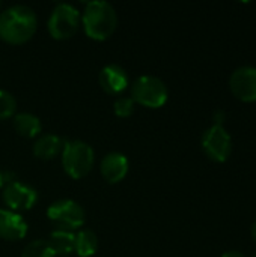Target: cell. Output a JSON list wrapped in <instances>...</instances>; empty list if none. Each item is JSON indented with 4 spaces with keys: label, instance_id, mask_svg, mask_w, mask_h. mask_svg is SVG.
<instances>
[{
    "label": "cell",
    "instance_id": "cell-1",
    "mask_svg": "<svg viewBox=\"0 0 256 257\" xmlns=\"http://www.w3.org/2000/svg\"><path fill=\"white\" fill-rule=\"evenodd\" d=\"M38 18L27 5H12L0 12V39L8 44H24L36 32Z\"/></svg>",
    "mask_w": 256,
    "mask_h": 257
},
{
    "label": "cell",
    "instance_id": "cell-2",
    "mask_svg": "<svg viewBox=\"0 0 256 257\" xmlns=\"http://www.w3.org/2000/svg\"><path fill=\"white\" fill-rule=\"evenodd\" d=\"M81 24L86 35L94 41H104L112 36L118 24L115 8L106 0H92L84 5Z\"/></svg>",
    "mask_w": 256,
    "mask_h": 257
},
{
    "label": "cell",
    "instance_id": "cell-3",
    "mask_svg": "<svg viewBox=\"0 0 256 257\" xmlns=\"http://www.w3.org/2000/svg\"><path fill=\"white\" fill-rule=\"evenodd\" d=\"M95 154L89 143L83 140H68L62 149V166L72 179L84 178L94 167Z\"/></svg>",
    "mask_w": 256,
    "mask_h": 257
},
{
    "label": "cell",
    "instance_id": "cell-4",
    "mask_svg": "<svg viewBox=\"0 0 256 257\" xmlns=\"http://www.w3.org/2000/svg\"><path fill=\"white\" fill-rule=\"evenodd\" d=\"M167 96V86L155 75H140L131 84L133 101L148 108H160L166 104Z\"/></svg>",
    "mask_w": 256,
    "mask_h": 257
},
{
    "label": "cell",
    "instance_id": "cell-5",
    "mask_svg": "<svg viewBox=\"0 0 256 257\" xmlns=\"http://www.w3.org/2000/svg\"><path fill=\"white\" fill-rule=\"evenodd\" d=\"M81 23L80 11L71 3H57L47 21V27L50 35L54 39H69L77 32Z\"/></svg>",
    "mask_w": 256,
    "mask_h": 257
},
{
    "label": "cell",
    "instance_id": "cell-6",
    "mask_svg": "<svg viewBox=\"0 0 256 257\" xmlns=\"http://www.w3.org/2000/svg\"><path fill=\"white\" fill-rule=\"evenodd\" d=\"M48 220L63 230H75L84 224L86 214L81 205L71 199H60L47 208Z\"/></svg>",
    "mask_w": 256,
    "mask_h": 257
},
{
    "label": "cell",
    "instance_id": "cell-7",
    "mask_svg": "<svg viewBox=\"0 0 256 257\" xmlns=\"http://www.w3.org/2000/svg\"><path fill=\"white\" fill-rule=\"evenodd\" d=\"M201 145L205 155L216 163H225L232 152V139L223 125H211L204 133Z\"/></svg>",
    "mask_w": 256,
    "mask_h": 257
},
{
    "label": "cell",
    "instance_id": "cell-8",
    "mask_svg": "<svg viewBox=\"0 0 256 257\" xmlns=\"http://www.w3.org/2000/svg\"><path fill=\"white\" fill-rule=\"evenodd\" d=\"M2 199L8 209L14 212H21V211H29L35 206L38 200V191L20 181H9L3 187Z\"/></svg>",
    "mask_w": 256,
    "mask_h": 257
},
{
    "label": "cell",
    "instance_id": "cell-9",
    "mask_svg": "<svg viewBox=\"0 0 256 257\" xmlns=\"http://www.w3.org/2000/svg\"><path fill=\"white\" fill-rule=\"evenodd\" d=\"M232 93L246 102L256 101V68L255 66H240L237 68L229 80Z\"/></svg>",
    "mask_w": 256,
    "mask_h": 257
},
{
    "label": "cell",
    "instance_id": "cell-10",
    "mask_svg": "<svg viewBox=\"0 0 256 257\" xmlns=\"http://www.w3.org/2000/svg\"><path fill=\"white\" fill-rule=\"evenodd\" d=\"M98 81H100L101 89L109 95L122 93L130 83L127 71L116 63L106 65L98 75Z\"/></svg>",
    "mask_w": 256,
    "mask_h": 257
},
{
    "label": "cell",
    "instance_id": "cell-11",
    "mask_svg": "<svg viewBox=\"0 0 256 257\" xmlns=\"http://www.w3.org/2000/svg\"><path fill=\"white\" fill-rule=\"evenodd\" d=\"M130 169L128 158L121 152H109L103 157L100 163V172L109 184L121 182Z\"/></svg>",
    "mask_w": 256,
    "mask_h": 257
},
{
    "label": "cell",
    "instance_id": "cell-12",
    "mask_svg": "<svg viewBox=\"0 0 256 257\" xmlns=\"http://www.w3.org/2000/svg\"><path fill=\"white\" fill-rule=\"evenodd\" d=\"M27 233L26 220L11 209H0V238L5 241H20Z\"/></svg>",
    "mask_w": 256,
    "mask_h": 257
},
{
    "label": "cell",
    "instance_id": "cell-13",
    "mask_svg": "<svg viewBox=\"0 0 256 257\" xmlns=\"http://www.w3.org/2000/svg\"><path fill=\"white\" fill-rule=\"evenodd\" d=\"M63 140L57 134H41L33 143V154L41 160H51L63 149Z\"/></svg>",
    "mask_w": 256,
    "mask_h": 257
},
{
    "label": "cell",
    "instance_id": "cell-14",
    "mask_svg": "<svg viewBox=\"0 0 256 257\" xmlns=\"http://www.w3.org/2000/svg\"><path fill=\"white\" fill-rule=\"evenodd\" d=\"M12 125H14V130L20 136L27 137V139L38 137L39 133H41V130H42L41 119L36 114L29 113V111H21V113L14 114Z\"/></svg>",
    "mask_w": 256,
    "mask_h": 257
},
{
    "label": "cell",
    "instance_id": "cell-15",
    "mask_svg": "<svg viewBox=\"0 0 256 257\" xmlns=\"http://www.w3.org/2000/svg\"><path fill=\"white\" fill-rule=\"evenodd\" d=\"M56 256H69L74 251V242H75V233L71 230L57 229L50 233V238L47 239Z\"/></svg>",
    "mask_w": 256,
    "mask_h": 257
},
{
    "label": "cell",
    "instance_id": "cell-16",
    "mask_svg": "<svg viewBox=\"0 0 256 257\" xmlns=\"http://www.w3.org/2000/svg\"><path fill=\"white\" fill-rule=\"evenodd\" d=\"M98 250V236L89 230L83 229L75 233V242H74V251L80 257L94 256Z\"/></svg>",
    "mask_w": 256,
    "mask_h": 257
},
{
    "label": "cell",
    "instance_id": "cell-17",
    "mask_svg": "<svg viewBox=\"0 0 256 257\" xmlns=\"http://www.w3.org/2000/svg\"><path fill=\"white\" fill-rule=\"evenodd\" d=\"M21 257H57L56 253L53 251V248L50 247L47 239H35L32 242H29L23 253Z\"/></svg>",
    "mask_w": 256,
    "mask_h": 257
},
{
    "label": "cell",
    "instance_id": "cell-18",
    "mask_svg": "<svg viewBox=\"0 0 256 257\" xmlns=\"http://www.w3.org/2000/svg\"><path fill=\"white\" fill-rule=\"evenodd\" d=\"M17 110V101L14 95L5 89H0V120L9 119L15 114Z\"/></svg>",
    "mask_w": 256,
    "mask_h": 257
},
{
    "label": "cell",
    "instance_id": "cell-19",
    "mask_svg": "<svg viewBox=\"0 0 256 257\" xmlns=\"http://www.w3.org/2000/svg\"><path fill=\"white\" fill-rule=\"evenodd\" d=\"M136 110V102L131 96H119L113 102V111L119 117H130Z\"/></svg>",
    "mask_w": 256,
    "mask_h": 257
},
{
    "label": "cell",
    "instance_id": "cell-20",
    "mask_svg": "<svg viewBox=\"0 0 256 257\" xmlns=\"http://www.w3.org/2000/svg\"><path fill=\"white\" fill-rule=\"evenodd\" d=\"M213 119H214V125H222L226 119V113L223 110H216L213 113Z\"/></svg>",
    "mask_w": 256,
    "mask_h": 257
},
{
    "label": "cell",
    "instance_id": "cell-21",
    "mask_svg": "<svg viewBox=\"0 0 256 257\" xmlns=\"http://www.w3.org/2000/svg\"><path fill=\"white\" fill-rule=\"evenodd\" d=\"M222 257H246L243 253H240V251H228V253H225Z\"/></svg>",
    "mask_w": 256,
    "mask_h": 257
},
{
    "label": "cell",
    "instance_id": "cell-22",
    "mask_svg": "<svg viewBox=\"0 0 256 257\" xmlns=\"http://www.w3.org/2000/svg\"><path fill=\"white\" fill-rule=\"evenodd\" d=\"M6 182H8V178H6V173H3V172H0V188H2V187H5V185H6Z\"/></svg>",
    "mask_w": 256,
    "mask_h": 257
},
{
    "label": "cell",
    "instance_id": "cell-23",
    "mask_svg": "<svg viewBox=\"0 0 256 257\" xmlns=\"http://www.w3.org/2000/svg\"><path fill=\"white\" fill-rule=\"evenodd\" d=\"M252 236H253V239L256 241V221L253 223V226H252Z\"/></svg>",
    "mask_w": 256,
    "mask_h": 257
},
{
    "label": "cell",
    "instance_id": "cell-24",
    "mask_svg": "<svg viewBox=\"0 0 256 257\" xmlns=\"http://www.w3.org/2000/svg\"><path fill=\"white\" fill-rule=\"evenodd\" d=\"M0 8H2V2H0Z\"/></svg>",
    "mask_w": 256,
    "mask_h": 257
},
{
    "label": "cell",
    "instance_id": "cell-25",
    "mask_svg": "<svg viewBox=\"0 0 256 257\" xmlns=\"http://www.w3.org/2000/svg\"><path fill=\"white\" fill-rule=\"evenodd\" d=\"M255 257H256V256H255Z\"/></svg>",
    "mask_w": 256,
    "mask_h": 257
}]
</instances>
